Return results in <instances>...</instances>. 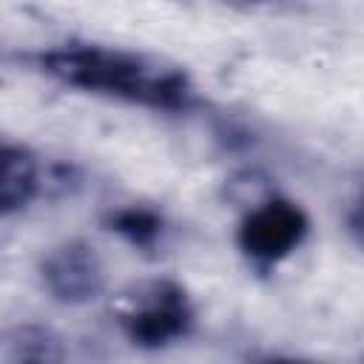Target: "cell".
I'll use <instances>...</instances> for the list:
<instances>
[{"label":"cell","instance_id":"obj_1","mask_svg":"<svg viewBox=\"0 0 364 364\" xmlns=\"http://www.w3.org/2000/svg\"><path fill=\"white\" fill-rule=\"evenodd\" d=\"M40 68L68 88L151 111H179L193 100V82L182 65L119 46L63 43L40 54Z\"/></svg>","mask_w":364,"mask_h":364},{"label":"cell","instance_id":"obj_2","mask_svg":"<svg viewBox=\"0 0 364 364\" xmlns=\"http://www.w3.org/2000/svg\"><path fill=\"white\" fill-rule=\"evenodd\" d=\"M117 321L131 344L159 350L191 333L193 307L185 287L171 279H151L122 293Z\"/></svg>","mask_w":364,"mask_h":364},{"label":"cell","instance_id":"obj_3","mask_svg":"<svg viewBox=\"0 0 364 364\" xmlns=\"http://www.w3.org/2000/svg\"><path fill=\"white\" fill-rule=\"evenodd\" d=\"M307 230L310 219L296 202L284 196H264L253 202L242 216L236 242L253 264L270 267L284 262L293 250H299Z\"/></svg>","mask_w":364,"mask_h":364},{"label":"cell","instance_id":"obj_4","mask_svg":"<svg viewBox=\"0 0 364 364\" xmlns=\"http://www.w3.org/2000/svg\"><path fill=\"white\" fill-rule=\"evenodd\" d=\"M40 279L51 299L63 304H85L105 290V264L94 245L82 239H68L54 245L43 256Z\"/></svg>","mask_w":364,"mask_h":364},{"label":"cell","instance_id":"obj_5","mask_svg":"<svg viewBox=\"0 0 364 364\" xmlns=\"http://www.w3.org/2000/svg\"><path fill=\"white\" fill-rule=\"evenodd\" d=\"M40 191V165L34 154L0 134V216L17 213Z\"/></svg>","mask_w":364,"mask_h":364},{"label":"cell","instance_id":"obj_6","mask_svg":"<svg viewBox=\"0 0 364 364\" xmlns=\"http://www.w3.org/2000/svg\"><path fill=\"white\" fill-rule=\"evenodd\" d=\"M3 364H65V344L51 327L20 324L6 336Z\"/></svg>","mask_w":364,"mask_h":364},{"label":"cell","instance_id":"obj_7","mask_svg":"<svg viewBox=\"0 0 364 364\" xmlns=\"http://www.w3.org/2000/svg\"><path fill=\"white\" fill-rule=\"evenodd\" d=\"M111 228L117 230V233H122L131 245H151L156 236H159V230H162V219L154 213V210H148V208H136V205H131V208H122V210H117L114 216H111Z\"/></svg>","mask_w":364,"mask_h":364},{"label":"cell","instance_id":"obj_8","mask_svg":"<svg viewBox=\"0 0 364 364\" xmlns=\"http://www.w3.org/2000/svg\"><path fill=\"white\" fill-rule=\"evenodd\" d=\"M250 364H316V361L299 358V355H262V358H253Z\"/></svg>","mask_w":364,"mask_h":364}]
</instances>
